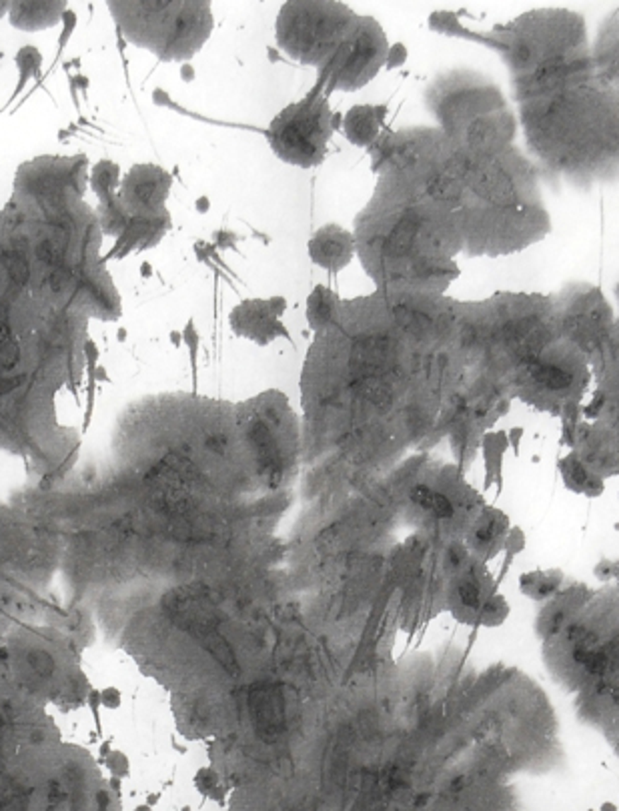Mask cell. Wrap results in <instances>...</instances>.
<instances>
[{
    "label": "cell",
    "mask_w": 619,
    "mask_h": 811,
    "mask_svg": "<svg viewBox=\"0 0 619 811\" xmlns=\"http://www.w3.org/2000/svg\"><path fill=\"white\" fill-rule=\"evenodd\" d=\"M117 339H119V341H124V339H126V333H124V328H121V331H119V335H117Z\"/></svg>",
    "instance_id": "4316f807"
},
{
    "label": "cell",
    "mask_w": 619,
    "mask_h": 811,
    "mask_svg": "<svg viewBox=\"0 0 619 811\" xmlns=\"http://www.w3.org/2000/svg\"><path fill=\"white\" fill-rule=\"evenodd\" d=\"M8 273H11V277H13L14 283H20V285H25L26 280H28V263H26L25 256L16 254L13 261H11Z\"/></svg>",
    "instance_id": "2e32d148"
},
{
    "label": "cell",
    "mask_w": 619,
    "mask_h": 811,
    "mask_svg": "<svg viewBox=\"0 0 619 811\" xmlns=\"http://www.w3.org/2000/svg\"><path fill=\"white\" fill-rule=\"evenodd\" d=\"M141 273H143V277H151V273H153V271H151V265H148V263H145Z\"/></svg>",
    "instance_id": "484cf974"
},
{
    "label": "cell",
    "mask_w": 619,
    "mask_h": 811,
    "mask_svg": "<svg viewBox=\"0 0 619 811\" xmlns=\"http://www.w3.org/2000/svg\"><path fill=\"white\" fill-rule=\"evenodd\" d=\"M523 437V429L519 427V429H511L509 435H507V441H509V445L513 447V451H515V455H519V441H521Z\"/></svg>",
    "instance_id": "d6986e66"
},
{
    "label": "cell",
    "mask_w": 619,
    "mask_h": 811,
    "mask_svg": "<svg viewBox=\"0 0 619 811\" xmlns=\"http://www.w3.org/2000/svg\"><path fill=\"white\" fill-rule=\"evenodd\" d=\"M20 361V349L14 343H2L0 345V363L4 369H13Z\"/></svg>",
    "instance_id": "9a60e30c"
},
{
    "label": "cell",
    "mask_w": 619,
    "mask_h": 811,
    "mask_svg": "<svg viewBox=\"0 0 619 811\" xmlns=\"http://www.w3.org/2000/svg\"><path fill=\"white\" fill-rule=\"evenodd\" d=\"M78 85H81V86H88V81H86V78H83V76H81V78H78Z\"/></svg>",
    "instance_id": "83f0119b"
},
{
    "label": "cell",
    "mask_w": 619,
    "mask_h": 811,
    "mask_svg": "<svg viewBox=\"0 0 619 811\" xmlns=\"http://www.w3.org/2000/svg\"><path fill=\"white\" fill-rule=\"evenodd\" d=\"M129 194L138 213H155L163 208V201L169 194V174H165L160 169H151L148 177L141 179L136 184H131Z\"/></svg>",
    "instance_id": "ba28073f"
},
{
    "label": "cell",
    "mask_w": 619,
    "mask_h": 811,
    "mask_svg": "<svg viewBox=\"0 0 619 811\" xmlns=\"http://www.w3.org/2000/svg\"><path fill=\"white\" fill-rule=\"evenodd\" d=\"M431 511L437 515L439 519H451V517H455V507H453V503L449 501V497L445 495V493H439V491L433 493Z\"/></svg>",
    "instance_id": "4fadbf2b"
},
{
    "label": "cell",
    "mask_w": 619,
    "mask_h": 811,
    "mask_svg": "<svg viewBox=\"0 0 619 811\" xmlns=\"http://www.w3.org/2000/svg\"><path fill=\"white\" fill-rule=\"evenodd\" d=\"M208 199L206 196H201V199H196V211L199 213H206L208 211Z\"/></svg>",
    "instance_id": "603a6c76"
},
{
    "label": "cell",
    "mask_w": 619,
    "mask_h": 811,
    "mask_svg": "<svg viewBox=\"0 0 619 811\" xmlns=\"http://www.w3.org/2000/svg\"><path fill=\"white\" fill-rule=\"evenodd\" d=\"M181 78L184 81V83H191L194 78V69L193 64H189V62H184L181 66Z\"/></svg>",
    "instance_id": "44dd1931"
},
{
    "label": "cell",
    "mask_w": 619,
    "mask_h": 811,
    "mask_svg": "<svg viewBox=\"0 0 619 811\" xmlns=\"http://www.w3.org/2000/svg\"><path fill=\"white\" fill-rule=\"evenodd\" d=\"M457 597H459V603H461L463 607L471 609L475 613L479 611V607L483 605V603H481V587H479V583L475 581L473 577L463 579V581L459 583V587H457Z\"/></svg>",
    "instance_id": "8fae6325"
},
{
    "label": "cell",
    "mask_w": 619,
    "mask_h": 811,
    "mask_svg": "<svg viewBox=\"0 0 619 811\" xmlns=\"http://www.w3.org/2000/svg\"><path fill=\"white\" fill-rule=\"evenodd\" d=\"M265 134L281 160L301 169L319 167L333 134V112L323 85L315 83L311 93L281 110Z\"/></svg>",
    "instance_id": "3957f363"
},
{
    "label": "cell",
    "mask_w": 619,
    "mask_h": 811,
    "mask_svg": "<svg viewBox=\"0 0 619 811\" xmlns=\"http://www.w3.org/2000/svg\"><path fill=\"white\" fill-rule=\"evenodd\" d=\"M86 355H88V365L97 363L98 351H97V347H95V343H93V341H86Z\"/></svg>",
    "instance_id": "7402d4cb"
},
{
    "label": "cell",
    "mask_w": 619,
    "mask_h": 811,
    "mask_svg": "<svg viewBox=\"0 0 619 811\" xmlns=\"http://www.w3.org/2000/svg\"><path fill=\"white\" fill-rule=\"evenodd\" d=\"M170 341H172V345H175V347H181V343H182L181 331H172V333H170Z\"/></svg>",
    "instance_id": "cb8c5ba5"
},
{
    "label": "cell",
    "mask_w": 619,
    "mask_h": 811,
    "mask_svg": "<svg viewBox=\"0 0 619 811\" xmlns=\"http://www.w3.org/2000/svg\"><path fill=\"white\" fill-rule=\"evenodd\" d=\"M359 18L341 2H287L277 16V42L291 59L321 71L351 37Z\"/></svg>",
    "instance_id": "7a4b0ae2"
},
{
    "label": "cell",
    "mask_w": 619,
    "mask_h": 811,
    "mask_svg": "<svg viewBox=\"0 0 619 811\" xmlns=\"http://www.w3.org/2000/svg\"><path fill=\"white\" fill-rule=\"evenodd\" d=\"M37 256L38 261H42V263H52L54 261V244L50 241L40 242L37 249Z\"/></svg>",
    "instance_id": "ac0fdd59"
},
{
    "label": "cell",
    "mask_w": 619,
    "mask_h": 811,
    "mask_svg": "<svg viewBox=\"0 0 619 811\" xmlns=\"http://www.w3.org/2000/svg\"><path fill=\"white\" fill-rule=\"evenodd\" d=\"M531 375L549 389H565L571 383L570 373L559 369L555 365H541L535 361V365L531 367Z\"/></svg>",
    "instance_id": "30bf717a"
},
{
    "label": "cell",
    "mask_w": 619,
    "mask_h": 811,
    "mask_svg": "<svg viewBox=\"0 0 619 811\" xmlns=\"http://www.w3.org/2000/svg\"><path fill=\"white\" fill-rule=\"evenodd\" d=\"M387 50L389 42L381 25L371 16H361L351 37L341 45L327 66L319 71L317 83L323 85L327 97L333 90H359L385 66Z\"/></svg>",
    "instance_id": "277c9868"
},
{
    "label": "cell",
    "mask_w": 619,
    "mask_h": 811,
    "mask_svg": "<svg viewBox=\"0 0 619 811\" xmlns=\"http://www.w3.org/2000/svg\"><path fill=\"white\" fill-rule=\"evenodd\" d=\"M443 211L447 208L379 174L353 232L359 259L379 291L431 292L435 283L449 277Z\"/></svg>",
    "instance_id": "6da1fadb"
},
{
    "label": "cell",
    "mask_w": 619,
    "mask_h": 811,
    "mask_svg": "<svg viewBox=\"0 0 619 811\" xmlns=\"http://www.w3.org/2000/svg\"><path fill=\"white\" fill-rule=\"evenodd\" d=\"M23 381H25V377L23 375L11 377V379H0V397H2V395H8V393H13L14 389H18L20 385H23Z\"/></svg>",
    "instance_id": "e0dca14e"
},
{
    "label": "cell",
    "mask_w": 619,
    "mask_h": 811,
    "mask_svg": "<svg viewBox=\"0 0 619 811\" xmlns=\"http://www.w3.org/2000/svg\"><path fill=\"white\" fill-rule=\"evenodd\" d=\"M95 377H97V381H107V371L105 369H95Z\"/></svg>",
    "instance_id": "d4e9b609"
},
{
    "label": "cell",
    "mask_w": 619,
    "mask_h": 811,
    "mask_svg": "<svg viewBox=\"0 0 619 811\" xmlns=\"http://www.w3.org/2000/svg\"><path fill=\"white\" fill-rule=\"evenodd\" d=\"M341 307V299L325 285H317L307 299V323L313 333H321L331 325Z\"/></svg>",
    "instance_id": "9c48e42d"
},
{
    "label": "cell",
    "mask_w": 619,
    "mask_h": 811,
    "mask_svg": "<svg viewBox=\"0 0 619 811\" xmlns=\"http://www.w3.org/2000/svg\"><path fill=\"white\" fill-rule=\"evenodd\" d=\"M307 249H309L311 261L329 273H337V271H343L345 266H349L353 256L357 253L355 235L351 230L339 227V225L321 227L311 237Z\"/></svg>",
    "instance_id": "8992f818"
},
{
    "label": "cell",
    "mask_w": 619,
    "mask_h": 811,
    "mask_svg": "<svg viewBox=\"0 0 619 811\" xmlns=\"http://www.w3.org/2000/svg\"><path fill=\"white\" fill-rule=\"evenodd\" d=\"M287 311L285 297L271 299H244L229 315V325L237 337L253 341L259 347H267L279 337H287V327L281 323V316Z\"/></svg>",
    "instance_id": "5b68a950"
},
{
    "label": "cell",
    "mask_w": 619,
    "mask_h": 811,
    "mask_svg": "<svg viewBox=\"0 0 619 811\" xmlns=\"http://www.w3.org/2000/svg\"><path fill=\"white\" fill-rule=\"evenodd\" d=\"M66 285V273H62V271H57L52 277H50V287H52V291L59 292Z\"/></svg>",
    "instance_id": "ffe728a7"
},
{
    "label": "cell",
    "mask_w": 619,
    "mask_h": 811,
    "mask_svg": "<svg viewBox=\"0 0 619 811\" xmlns=\"http://www.w3.org/2000/svg\"><path fill=\"white\" fill-rule=\"evenodd\" d=\"M407 57H409V50H407V47L403 45V42H395V45H391L387 50V61H385V69L387 71H395V69H399V66H403L405 62H407Z\"/></svg>",
    "instance_id": "5bb4252c"
},
{
    "label": "cell",
    "mask_w": 619,
    "mask_h": 811,
    "mask_svg": "<svg viewBox=\"0 0 619 811\" xmlns=\"http://www.w3.org/2000/svg\"><path fill=\"white\" fill-rule=\"evenodd\" d=\"M181 333H182V341L187 343V347H189V353H191V369H193V383H194V387H196V379H199V375H196V365H199V343H201V337H199V331L194 328V321H193V319H189V323L184 325V328H182Z\"/></svg>",
    "instance_id": "7c38bea8"
},
{
    "label": "cell",
    "mask_w": 619,
    "mask_h": 811,
    "mask_svg": "<svg viewBox=\"0 0 619 811\" xmlns=\"http://www.w3.org/2000/svg\"><path fill=\"white\" fill-rule=\"evenodd\" d=\"M387 117L385 105H355L343 119L347 141L361 148H371L379 141V131Z\"/></svg>",
    "instance_id": "52a82bcc"
}]
</instances>
